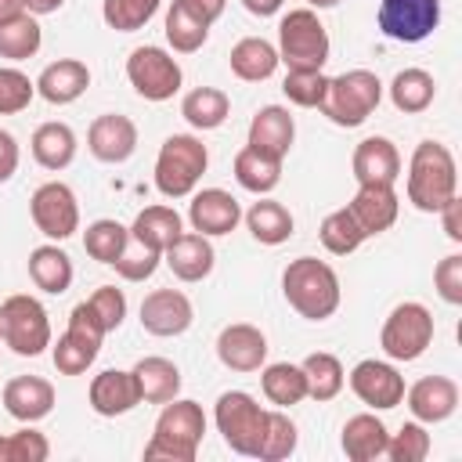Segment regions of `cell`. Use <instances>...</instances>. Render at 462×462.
I'll use <instances>...</instances> for the list:
<instances>
[{
  "mask_svg": "<svg viewBox=\"0 0 462 462\" xmlns=\"http://www.w3.org/2000/svg\"><path fill=\"white\" fill-rule=\"evenodd\" d=\"M282 292L289 307L307 321H325L339 310V274L318 256H296L282 271Z\"/></svg>",
  "mask_w": 462,
  "mask_h": 462,
  "instance_id": "cell-1",
  "label": "cell"
},
{
  "mask_svg": "<svg viewBox=\"0 0 462 462\" xmlns=\"http://www.w3.org/2000/svg\"><path fill=\"white\" fill-rule=\"evenodd\" d=\"M458 191L455 155L440 141H419L408 162V202L422 213H437Z\"/></svg>",
  "mask_w": 462,
  "mask_h": 462,
  "instance_id": "cell-2",
  "label": "cell"
},
{
  "mask_svg": "<svg viewBox=\"0 0 462 462\" xmlns=\"http://www.w3.org/2000/svg\"><path fill=\"white\" fill-rule=\"evenodd\" d=\"M206 433V415L199 401H166V408L155 419V433L144 444V458H166V462H195L199 444Z\"/></svg>",
  "mask_w": 462,
  "mask_h": 462,
  "instance_id": "cell-3",
  "label": "cell"
},
{
  "mask_svg": "<svg viewBox=\"0 0 462 462\" xmlns=\"http://www.w3.org/2000/svg\"><path fill=\"white\" fill-rule=\"evenodd\" d=\"M383 101V83L368 69H350L328 79L321 97V116H328L336 126H361Z\"/></svg>",
  "mask_w": 462,
  "mask_h": 462,
  "instance_id": "cell-4",
  "label": "cell"
},
{
  "mask_svg": "<svg viewBox=\"0 0 462 462\" xmlns=\"http://www.w3.org/2000/svg\"><path fill=\"white\" fill-rule=\"evenodd\" d=\"M209 166V152L195 134H170L155 159V188L166 199H184L195 191Z\"/></svg>",
  "mask_w": 462,
  "mask_h": 462,
  "instance_id": "cell-5",
  "label": "cell"
},
{
  "mask_svg": "<svg viewBox=\"0 0 462 462\" xmlns=\"http://www.w3.org/2000/svg\"><path fill=\"white\" fill-rule=\"evenodd\" d=\"M267 408L256 404V397H249L245 390H227L217 397V430L224 437V444L235 451V455H249L256 458L260 444H263V433H267Z\"/></svg>",
  "mask_w": 462,
  "mask_h": 462,
  "instance_id": "cell-6",
  "label": "cell"
},
{
  "mask_svg": "<svg viewBox=\"0 0 462 462\" xmlns=\"http://www.w3.org/2000/svg\"><path fill=\"white\" fill-rule=\"evenodd\" d=\"M0 339L18 357H36L51 346V321L36 296L18 292L0 303Z\"/></svg>",
  "mask_w": 462,
  "mask_h": 462,
  "instance_id": "cell-7",
  "label": "cell"
},
{
  "mask_svg": "<svg viewBox=\"0 0 462 462\" xmlns=\"http://www.w3.org/2000/svg\"><path fill=\"white\" fill-rule=\"evenodd\" d=\"M278 61L289 69H325L328 32L310 7H296L278 25Z\"/></svg>",
  "mask_w": 462,
  "mask_h": 462,
  "instance_id": "cell-8",
  "label": "cell"
},
{
  "mask_svg": "<svg viewBox=\"0 0 462 462\" xmlns=\"http://www.w3.org/2000/svg\"><path fill=\"white\" fill-rule=\"evenodd\" d=\"M433 343V314L430 307L408 300V303H397L386 321H383V332H379V346L390 361H415L430 350Z\"/></svg>",
  "mask_w": 462,
  "mask_h": 462,
  "instance_id": "cell-9",
  "label": "cell"
},
{
  "mask_svg": "<svg viewBox=\"0 0 462 462\" xmlns=\"http://www.w3.org/2000/svg\"><path fill=\"white\" fill-rule=\"evenodd\" d=\"M101 339H105V328H101V321L94 318V310H90V303L83 300V303H76L72 307V314H69V328H65V336H58V343H54V368L61 372V375H83L90 365H94V357H97V350H101Z\"/></svg>",
  "mask_w": 462,
  "mask_h": 462,
  "instance_id": "cell-10",
  "label": "cell"
},
{
  "mask_svg": "<svg viewBox=\"0 0 462 462\" xmlns=\"http://www.w3.org/2000/svg\"><path fill=\"white\" fill-rule=\"evenodd\" d=\"M126 79L144 101H170L180 90V65L162 47H134L126 58Z\"/></svg>",
  "mask_w": 462,
  "mask_h": 462,
  "instance_id": "cell-11",
  "label": "cell"
},
{
  "mask_svg": "<svg viewBox=\"0 0 462 462\" xmlns=\"http://www.w3.org/2000/svg\"><path fill=\"white\" fill-rule=\"evenodd\" d=\"M29 217H32L36 231L54 238V242H65L69 235L79 231V202H76L72 188L61 184V180H47L32 191Z\"/></svg>",
  "mask_w": 462,
  "mask_h": 462,
  "instance_id": "cell-12",
  "label": "cell"
},
{
  "mask_svg": "<svg viewBox=\"0 0 462 462\" xmlns=\"http://www.w3.org/2000/svg\"><path fill=\"white\" fill-rule=\"evenodd\" d=\"M440 25V0H383L379 32L393 43H419Z\"/></svg>",
  "mask_w": 462,
  "mask_h": 462,
  "instance_id": "cell-13",
  "label": "cell"
},
{
  "mask_svg": "<svg viewBox=\"0 0 462 462\" xmlns=\"http://www.w3.org/2000/svg\"><path fill=\"white\" fill-rule=\"evenodd\" d=\"M350 390L357 393L361 404H368L375 411H390V408H397L404 401V375L390 361L365 357L350 372Z\"/></svg>",
  "mask_w": 462,
  "mask_h": 462,
  "instance_id": "cell-14",
  "label": "cell"
},
{
  "mask_svg": "<svg viewBox=\"0 0 462 462\" xmlns=\"http://www.w3.org/2000/svg\"><path fill=\"white\" fill-rule=\"evenodd\" d=\"M195 321L191 300L180 289H155L141 300V328L152 336H180Z\"/></svg>",
  "mask_w": 462,
  "mask_h": 462,
  "instance_id": "cell-15",
  "label": "cell"
},
{
  "mask_svg": "<svg viewBox=\"0 0 462 462\" xmlns=\"http://www.w3.org/2000/svg\"><path fill=\"white\" fill-rule=\"evenodd\" d=\"M188 220H191V227H195L199 235H206V238H213V235H231V231L238 227V220H242V206H238V199H235L231 191H224V188H202V191H195L191 202H188Z\"/></svg>",
  "mask_w": 462,
  "mask_h": 462,
  "instance_id": "cell-16",
  "label": "cell"
},
{
  "mask_svg": "<svg viewBox=\"0 0 462 462\" xmlns=\"http://www.w3.org/2000/svg\"><path fill=\"white\" fill-rule=\"evenodd\" d=\"M87 148L94 159L101 162H126L134 152H137V126L130 116H119V112H105L90 123L87 130Z\"/></svg>",
  "mask_w": 462,
  "mask_h": 462,
  "instance_id": "cell-17",
  "label": "cell"
},
{
  "mask_svg": "<svg viewBox=\"0 0 462 462\" xmlns=\"http://www.w3.org/2000/svg\"><path fill=\"white\" fill-rule=\"evenodd\" d=\"M217 357L231 372H260L267 361V339L256 325H245V321L224 325L217 336Z\"/></svg>",
  "mask_w": 462,
  "mask_h": 462,
  "instance_id": "cell-18",
  "label": "cell"
},
{
  "mask_svg": "<svg viewBox=\"0 0 462 462\" xmlns=\"http://www.w3.org/2000/svg\"><path fill=\"white\" fill-rule=\"evenodd\" d=\"M90 408L105 419H116V415H126L141 404V390H137V379L134 372H123V368H105L90 379Z\"/></svg>",
  "mask_w": 462,
  "mask_h": 462,
  "instance_id": "cell-19",
  "label": "cell"
},
{
  "mask_svg": "<svg viewBox=\"0 0 462 462\" xmlns=\"http://www.w3.org/2000/svg\"><path fill=\"white\" fill-rule=\"evenodd\" d=\"M404 401L419 422H444L458 408V386L448 375H422L404 390Z\"/></svg>",
  "mask_w": 462,
  "mask_h": 462,
  "instance_id": "cell-20",
  "label": "cell"
},
{
  "mask_svg": "<svg viewBox=\"0 0 462 462\" xmlns=\"http://www.w3.org/2000/svg\"><path fill=\"white\" fill-rule=\"evenodd\" d=\"M346 209L354 213L361 231L372 238V235H383L386 227H393V220L401 213V199H397L393 184H357V195L350 199Z\"/></svg>",
  "mask_w": 462,
  "mask_h": 462,
  "instance_id": "cell-21",
  "label": "cell"
},
{
  "mask_svg": "<svg viewBox=\"0 0 462 462\" xmlns=\"http://www.w3.org/2000/svg\"><path fill=\"white\" fill-rule=\"evenodd\" d=\"M357 184H393L401 177V152L390 137H365L350 159Z\"/></svg>",
  "mask_w": 462,
  "mask_h": 462,
  "instance_id": "cell-22",
  "label": "cell"
},
{
  "mask_svg": "<svg viewBox=\"0 0 462 462\" xmlns=\"http://www.w3.org/2000/svg\"><path fill=\"white\" fill-rule=\"evenodd\" d=\"M162 260H166V267L173 271V278H180V282H202V278L213 271L217 253H213V245H209L206 235H199V231H180L177 242L166 245Z\"/></svg>",
  "mask_w": 462,
  "mask_h": 462,
  "instance_id": "cell-23",
  "label": "cell"
},
{
  "mask_svg": "<svg viewBox=\"0 0 462 462\" xmlns=\"http://www.w3.org/2000/svg\"><path fill=\"white\" fill-rule=\"evenodd\" d=\"M4 408L18 422H40L54 408V386L40 375H14L4 386Z\"/></svg>",
  "mask_w": 462,
  "mask_h": 462,
  "instance_id": "cell-24",
  "label": "cell"
},
{
  "mask_svg": "<svg viewBox=\"0 0 462 462\" xmlns=\"http://www.w3.org/2000/svg\"><path fill=\"white\" fill-rule=\"evenodd\" d=\"M292 137H296V123L282 105H263L249 123V148L271 159H285L292 148Z\"/></svg>",
  "mask_w": 462,
  "mask_h": 462,
  "instance_id": "cell-25",
  "label": "cell"
},
{
  "mask_svg": "<svg viewBox=\"0 0 462 462\" xmlns=\"http://www.w3.org/2000/svg\"><path fill=\"white\" fill-rule=\"evenodd\" d=\"M90 87V69L76 58H58L36 76V94L51 105H72Z\"/></svg>",
  "mask_w": 462,
  "mask_h": 462,
  "instance_id": "cell-26",
  "label": "cell"
},
{
  "mask_svg": "<svg viewBox=\"0 0 462 462\" xmlns=\"http://www.w3.org/2000/svg\"><path fill=\"white\" fill-rule=\"evenodd\" d=\"M386 440H390V433H386L383 419H375L372 411H361V415L346 419L343 437H339L343 455L350 462H375V458H383L386 455Z\"/></svg>",
  "mask_w": 462,
  "mask_h": 462,
  "instance_id": "cell-27",
  "label": "cell"
},
{
  "mask_svg": "<svg viewBox=\"0 0 462 462\" xmlns=\"http://www.w3.org/2000/svg\"><path fill=\"white\" fill-rule=\"evenodd\" d=\"M134 379L144 404H166L180 393V368L170 357H141L134 365Z\"/></svg>",
  "mask_w": 462,
  "mask_h": 462,
  "instance_id": "cell-28",
  "label": "cell"
},
{
  "mask_svg": "<svg viewBox=\"0 0 462 462\" xmlns=\"http://www.w3.org/2000/svg\"><path fill=\"white\" fill-rule=\"evenodd\" d=\"M231 72L245 83H260V79H271L274 69H278V47L267 43L263 36H242L235 47H231Z\"/></svg>",
  "mask_w": 462,
  "mask_h": 462,
  "instance_id": "cell-29",
  "label": "cell"
},
{
  "mask_svg": "<svg viewBox=\"0 0 462 462\" xmlns=\"http://www.w3.org/2000/svg\"><path fill=\"white\" fill-rule=\"evenodd\" d=\"M72 274L76 271H72V260H69L65 249H58V245H36L29 253V278H32L36 289H43L51 296H61V292H69Z\"/></svg>",
  "mask_w": 462,
  "mask_h": 462,
  "instance_id": "cell-30",
  "label": "cell"
},
{
  "mask_svg": "<svg viewBox=\"0 0 462 462\" xmlns=\"http://www.w3.org/2000/svg\"><path fill=\"white\" fill-rule=\"evenodd\" d=\"M32 159L43 170H65L76 159V134L69 123H40L32 130Z\"/></svg>",
  "mask_w": 462,
  "mask_h": 462,
  "instance_id": "cell-31",
  "label": "cell"
},
{
  "mask_svg": "<svg viewBox=\"0 0 462 462\" xmlns=\"http://www.w3.org/2000/svg\"><path fill=\"white\" fill-rule=\"evenodd\" d=\"M245 227H249V235L256 238V242H263V245H282V242H289L292 238V213L282 206V202H274V199H260V202H253L249 209H245Z\"/></svg>",
  "mask_w": 462,
  "mask_h": 462,
  "instance_id": "cell-32",
  "label": "cell"
},
{
  "mask_svg": "<svg viewBox=\"0 0 462 462\" xmlns=\"http://www.w3.org/2000/svg\"><path fill=\"white\" fill-rule=\"evenodd\" d=\"M437 97V83L426 69H401L390 83V101L397 112L404 116H415V112H426Z\"/></svg>",
  "mask_w": 462,
  "mask_h": 462,
  "instance_id": "cell-33",
  "label": "cell"
},
{
  "mask_svg": "<svg viewBox=\"0 0 462 462\" xmlns=\"http://www.w3.org/2000/svg\"><path fill=\"white\" fill-rule=\"evenodd\" d=\"M180 231H184V224H180V213L173 206H144L137 213V220L130 224V235L141 238L144 245L159 249V253H166V245L177 242Z\"/></svg>",
  "mask_w": 462,
  "mask_h": 462,
  "instance_id": "cell-34",
  "label": "cell"
},
{
  "mask_svg": "<svg viewBox=\"0 0 462 462\" xmlns=\"http://www.w3.org/2000/svg\"><path fill=\"white\" fill-rule=\"evenodd\" d=\"M235 180L245 191H253V195H267L282 180V159H271V155H263V152H256V148L245 144L235 155Z\"/></svg>",
  "mask_w": 462,
  "mask_h": 462,
  "instance_id": "cell-35",
  "label": "cell"
},
{
  "mask_svg": "<svg viewBox=\"0 0 462 462\" xmlns=\"http://www.w3.org/2000/svg\"><path fill=\"white\" fill-rule=\"evenodd\" d=\"M40 43H43V32H40L36 14L22 11V14H11L0 22V58L25 61L40 51Z\"/></svg>",
  "mask_w": 462,
  "mask_h": 462,
  "instance_id": "cell-36",
  "label": "cell"
},
{
  "mask_svg": "<svg viewBox=\"0 0 462 462\" xmlns=\"http://www.w3.org/2000/svg\"><path fill=\"white\" fill-rule=\"evenodd\" d=\"M300 368H303V379H307V397H314V401H332L346 383V372H343L339 357L325 354V350L307 354Z\"/></svg>",
  "mask_w": 462,
  "mask_h": 462,
  "instance_id": "cell-37",
  "label": "cell"
},
{
  "mask_svg": "<svg viewBox=\"0 0 462 462\" xmlns=\"http://www.w3.org/2000/svg\"><path fill=\"white\" fill-rule=\"evenodd\" d=\"M260 386H263V397L278 408H292L307 397V379H303V368L300 365H289V361H278V365H267L260 372Z\"/></svg>",
  "mask_w": 462,
  "mask_h": 462,
  "instance_id": "cell-38",
  "label": "cell"
},
{
  "mask_svg": "<svg viewBox=\"0 0 462 462\" xmlns=\"http://www.w3.org/2000/svg\"><path fill=\"white\" fill-rule=\"evenodd\" d=\"M227 108H231V101H227V94L217 90V87H195V90H188L184 101H180V116H184L195 130H217V126L227 119Z\"/></svg>",
  "mask_w": 462,
  "mask_h": 462,
  "instance_id": "cell-39",
  "label": "cell"
},
{
  "mask_svg": "<svg viewBox=\"0 0 462 462\" xmlns=\"http://www.w3.org/2000/svg\"><path fill=\"white\" fill-rule=\"evenodd\" d=\"M318 235H321V245H325L332 256H350V253L368 238L346 206H343V209H332V213L321 220Z\"/></svg>",
  "mask_w": 462,
  "mask_h": 462,
  "instance_id": "cell-40",
  "label": "cell"
},
{
  "mask_svg": "<svg viewBox=\"0 0 462 462\" xmlns=\"http://www.w3.org/2000/svg\"><path fill=\"white\" fill-rule=\"evenodd\" d=\"M209 36V25L202 18H195L184 4L173 0V7L166 11V40L177 54H195Z\"/></svg>",
  "mask_w": 462,
  "mask_h": 462,
  "instance_id": "cell-41",
  "label": "cell"
},
{
  "mask_svg": "<svg viewBox=\"0 0 462 462\" xmlns=\"http://www.w3.org/2000/svg\"><path fill=\"white\" fill-rule=\"evenodd\" d=\"M126 238H130V227H123L119 220L101 217V220H94V224L87 227V235H83V249H87V256H90V260H97V263H108V267H112V263L119 260V253H123Z\"/></svg>",
  "mask_w": 462,
  "mask_h": 462,
  "instance_id": "cell-42",
  "label": "cell"
},
{
  "mask_svg": "<svg viewBox=\"0 0 462 462\" xmlns=\"http://www.w3.org/2000/svg\"><path fill=\"white\" fill-rule=\"evenodd\" d=\"M155 11H159V0H105L101 4V18L116 32H137L141 25L155 18Z\"/></svg>",
  "mask_w": 462,
  "mask_h": 462,
  "instance_id": "cell-43",
  "label": "cell"
},
{
  "mask_svg": "<svg viewBox=\"0 0 462 462\" xmlns=\"http://www.w3.org/2000/svg\"><path fill=\"white\" fill-rule=\"evenodd\" d=\"M159 260H162V253L159 249H152V245H144L141 238H126V245H123V253H119V260L112 263L116 267V274L119 278H126V282H144V278H152L155 274V267H159Z\"/></svg>",
  "mask_w": 462,
  "mask_h": 462,
  "instance_id": "cell-44",
  "label": "cell"
},
{
  "mask_svg": "<svg viewBox=\"0 0 462 462\" xmlns=\"http://www.w3.org/2000/svg\"><path fill=\"white\" fill-rule=\"evenodd\" d=\"M296 451V422L285 415V411H271L267 415V433H263V444L256 451L260 462H282Z\"/></svg>",
  "mask_w": 462,
  "mask_h": 462,
  "instance_id": "cell-45",
  "label": "cell"
},
{
  "mask_svg": "<svg viewBox=\"0 0 462 462\" xmlns=\"http://www.w3.org/2000/svg\"><path fill=\"white\" fill-rule=\"evenodd\" d=\"M325 87H328V76L321 69H289V76L282 83L285 97L300 108H318L325 97Z\"/></svg>",
  "mask_w": 462,
  "mask_h": 462,
  "instance_id": "cell-46",
  "label": "cell"
},
{
  "mask_svg": "<svg viewBox=\"0 0 462 462\" xmlns=\"http://www.w3.org/2000/svg\"><path fill=\"white\" fill-rule=\"evenodd\" d=\"M51 444L40 430H18L0 437V462H47Z\"/></svg>",
  "mask_w": 462,
  "mask_h": 462,
  "instance_id": "cell-47",
  "label": "cell"
},
{
  "mask_svg": "<svg viewBox=\"0 0 462 462\" xmlns=\"http://www.w3.org/2000/svg\"><path fill=\"white\" fill-rule=\"evenodd\" d=\"M426 455H430V433H426V426L419 419L415 422H404L386 440V458L390 462H422Z\"/></svg>",
  "mask_w": 462,
  "mask_h": 462,
  "instance_id": "cell-48",
  "label": "cell"
},
{
  "mask_svg": "<svg viewBox=\"0 0 462 462\" xmlns=\"http://www.w3.org/2000/svg\"><path fill=\"white\" fill-rule=\"evenodd\" d=\"M32 94H36V83H32L22 69L0 65V116L25 112L29 101H32Z\"/></svg>",
  "mask_w": 462,
  "mask_h": 462,
  "instance_id": "cell-49",
  "label": "cell"
},
{
  "mask_svg": "<svg viewBox=\"0 0 462 462\" xmlns=\"http://www.w3.org/2000/svg\"><path fill=\"white\" fill-rule=\"evenodd\" d=\"M87 303H90V310H94V318L101 321L105 332L119 328L123 318H126V296H123V289H116V285H101V289H94V296H90Z\"/></svg>",
  "mask_w": 462,
  "mask_h": 462,
  "instance_id": "cell-50",
  "label": "cell"
},
{
  "mask_svg": "<svg viewBox=\"0 0 462 462\" xmlns=\"http://www.w3.org/2000/svg\"><path fill=\"white\" fill-rule=\"evenodd\" d=\"M433 285H437V292H440L444 303H451V307L462 303V256H458V253L444 256V260L433 267Z\"/></svg>",
  "mask_w": 462,
  "mask_h": 462,
  "instance_id": "cell-51",
  "label": "cell"
},
{
  "mask_svg": "<svg viewBox=\"0 0 462 462\" xmlns=\"http://www.w3.org/2000/svg\"><path fill=\"white\" fill-rule=\"evenodd\" d=\"M14 170H18V141L7 130H0V184L11 180Z\"/></svg>",
  "mask_w": 462,
  "mask_h": 462,
  "instance_id": "cell-52",
  "label": "cell"
},
{
  "mask_svg": "<svg viewBox=\"0 0 462 462\" xmlns=\"http://www.w3.org/2000/svg\"><path fill=\"white\" fill-rule=\"evenodd\" d=\"M437 213L444 217V231H448V238H451V242H462V202H458V195H455L451 202H444Z\"/></svg>",
  "mask_w": 462,
  "mask_h": 462,
  "instance_id": "cell-53",
  "label": "cell"
},
{
  "mask_svg": "<svg viewBox=\"0 0 462 462\" xmlns=\"http://www.w3.org/2000/svg\"><path fill=\"white\" fill-rule=\"evenodd\" d=\"M177 4H184L195 18H202L206 25H213L220 14H224V7H227V0H177Z\"/></svg>",
  "mask_w": 462,
  "mask_h": 462,
  "instance_id": "cell-54",
  "label": "cell"
},
{
  "mask_svg": "<svg viewBox=\"0 0 462 462\" xmlns=\"http://www.w3.org/2000/svg\"><path fill=\"white\" fill-rule=\"evenodd\" d=\"M282 4H285V0H242V7H245L249 14H256V18H271V14H278Z\"/></svg>",
  "mask_w": 462,
  "mask_h": 462,
  "instance_id": "cell-55",
  "label": "cell"
},
{
  "mask_svg": "<svg viewBox=\"0 0 462 462\" xmlns=\"http://www.w3.org/2000/svg\"><path fill=\"white\" fill-rule=\"evenodd\" d=\"M22 4H25L29 14H51V11H58L65 0H22Z\"/></svg>",
  "mask_w": 462,
  "mask_h": 462,
  "instance_id": "cell-56",
  "label": "cell"
},
{
  "mask_svg": "<svg viewBox=\"0 0 462 462\" xmlns=\"http://www.w3.org/2000/svg\"><path fill=\"white\" fill-rule=\"evenodd\" d=\"M25 11V4L22 0H0V22L4 18H11V14H22Z\"/></svg>",
  "mask_w": 462,
  "mask_h": 462,
  "instance_id": "cell-57",
  "label": "cell"
},
{
  "mask_svg": "<svg viewBox=\"0 0 462 462\" xmlns=\"http://www.w3.org/2000/svg\"><path fill=\"white\" fill-rule=\"evenodd\" d=\"M307 4H310V7H336L339 0H307Z\"/></svg>",
  "mask_w": 462,
  "mask_h": 462,
  "instance_id": "cell-58",
  "label": "cell"
}]
</instances>
